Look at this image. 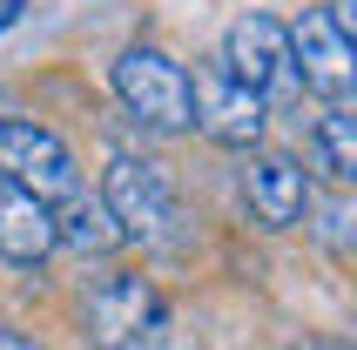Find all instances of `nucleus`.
Wrapping results in <instances>:
<instances>
[{
  "label": "nucleus",
  "mask_w": 357,
  "mask_h": 350,
  "mask_svg": "<svg viewBox=\"0 0 357 350\" xmlns=\"http://www.w3.org/2000/svg\"><path fill=\"white\" fill-rule=\"evenodd\" d=\"M115 101L149 128V135H189L196 128V101H189V68L162 47H121L115 61Z\"/></svg>",
  "instance_id": "f257e3e1"
},
{
  "label": "nucleus",
  "mask_w": 357,
  "mask_h": 350,
  "mask_svg": "<svg viewBox=\"0 0 357 350\" xmlns=\"http://www.w3.org/2000/svg\"><path fill=\"white\" fill-rule=\"evenodd\" d=\"M101 209L115 215L121 236L135 243H169L182 222V202H176V182L169 169L149 155H115L108 162V182H101Z\"/></svg>",
  "instance_id": "f03ea898"
},
{
  "label": "nucleus",
  "mask_w": 357,
  "mask_h": 350,
  "mask_svg": "<svg viewBox=\"0 0 357 350\" xmlns=\"http://www.w3.org/2000/svg\"><path fill=\"white\" fill-rule=\"evenodd\" d=\"M222 68L250 88V95L270 108V101H290L297 95V68H290V27L277 14H236L229 34H222Z\"/></svg>",
  "instance_id": "7ed1b4c3"
},
{
  "label": "nucleus",
  "mask_w": 357,
  "mask_h": 350,
  "mask_svg": "<svg viewBox=\"0 0 357 350\" xmlns=\"http://www.w3.org/2000/svg\"><path fill=\"white\" fill-rule=\"evenodd\" d=\"M0 175L20 182L27 195H40L47 209H54L61 195L81 189L75 149H68L47 121H27V115H0Z\"/></svg>",
  "instance_id": "20e7f679"
},
{
  "label": "nucleus",
  "mask_w": 357,
  "mask_h": 350,
  "mask_svg": "<svg viewBox=\"0 0 357 350\" xmlns=\"http://www.w3.org/2000/svg\"><path fill=\"white\" fill-rule=\"evenodd\" d=\"M81 330H88V344H95V350H142L149 337L162 330V296H155V283L135 276V270L101 276L95 290H88V303H81Z\"/></svg>",
  "instance_id": "39448f33"
},
{
  "label": "nucleus",
  "mask_w": 357,
  "mask_h": 350,
  "mask_svg": "<svg viewBox=\"0 0 357 350\" xmlns=\"http://www.w3.org/2000/svg\"><path fill=\"white\" fill-rule=\"evenodd\" d=\"M189 101H196V128L209 142H222V149H257L263 128H270V108H263L222 61H209V68L189 75Z\"/></svg>",
  "instance_id": "423d86ee"
},
{
  "label": "nucleus",
  "mask_w": 357,
  "mask_h": 350,
  "mask_svg": "<svg viewBox=\"0 0 357 350\" xmlns=\"http://www.w3.org/2000/svg\"><path fill=\"white\" fill-rule=\"evenodd\" d=\"M290 68H297V88H317L331 108H344L357 88V47L344 34H331V20L317 7L290 20Z\"/></svg>",
  "instance_id": "0eeeda50"
},
{
  "label": "nucleus",
  "mask_w": 357,
  "mask_h": 350,
  "mask_svg": "<svg viewBox=\"0 0 357 350\" xmlns=\"http://www.w3.org/2000/svg\"><path fill=\"white\" fill-rule=\"evenodd\" d=\"M243 195H250V215L263 229H290L310 215V169L283 149H250L243 155Z\"/></svg>",
  "instance_id": "6e6552de"
},
{
  "label": "nucleus",
  "mask_w": 357,
  "mask_h": 350,
  "mask_svg": "<svg viewBox=\"0 0 357 350\" xmlns=\"http://www.w3.org/2000/svg\"><path fill=\"white\" fill-rule=\"evenodd\" d=\"M0 256L7 263H47L54 256V209L0 175Z\"/></svg>",
  "instance_id": "1a4fd4ad"
},
{
  "label": "nucleus",
  "mask_w": 357,
  "mask_h": 350,
  "mask_svg": "<svg viewBox=\"0 0 357 350\" xmlns=\"http://www.w3.org/2000/svg\"><path fill=\"white\" fill-rule=\"evenodd\" d=\"M128 236L115 229V215L101 209V195L75 189L54 202V250H75V256H115Z\"/></svg>",
  "instance_id": "9d476101"
},
{
  "label": "nucleus",
  "mask_w": 357,
  "mask_h": 350,
  "mask_svg": "<svg viewBox=\"0 0 357 350\" xmlns=\"http://www.w3.org/2000/svg\"><path fill=\"white\" fill-rule=\"evenodd\" d=\"M310 169H324L331 189H351L357 175V121L351 108H324L317 128H310Z\"/></svg>",
  "instance_id": "9b49d317"
},
{
  "label": "nucleus",
  "mask_w": 357,
  "mask_h": 350,
  "mask_svg": "<svg viewBox=\"0 0 357 350\" xmlns=\"http://www.w3.org/2000/svg\"><path fill=\"white\" fill-rule=\"evenodd\" d=\"M317 209V236L331 243V256H351V195H331V202H310Z\"/></svg>",
  "instance_id": "f8f14e48"
},
{
  "label": "nucleus",
  "mask_w": 357,
  "mask_h": 350,
  "mask_svg": "<svg viewBox=\"0 0 357 350\" xmlns=\"http://www.w3.org/2000/svg\"><path fill=\"white\" fill-rule=\"evenodd\" d=\"M317 14L331 20V34H344V40H351V47H357V0H324Z\"/></svg>",
  "instance_id": "ddd939ff"
},
{
  "label": "nucleus",
  "mask_w": 357,
  "mask_h": 350,
  "mask_svg": "<svg viewBox=\"0 0 357 350\" xmlns=\"http://www.w3.org/2000/svg\"><path fill=\"white\" fill-rule=\"evenodd\" d=\"M0 350H40L34 337H20V330H0Z\"/></svg>",
  "instance_id": "4468645a"
}]
</instances>
